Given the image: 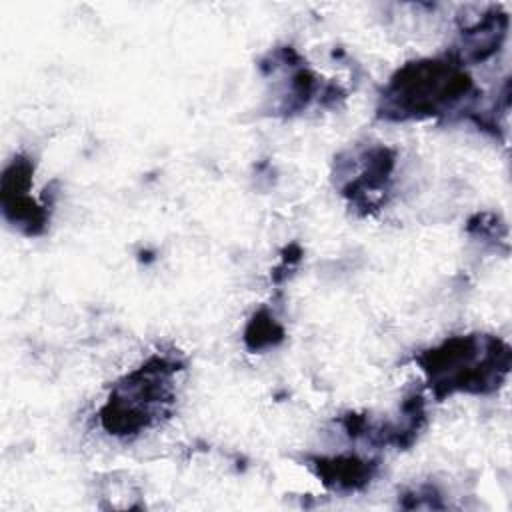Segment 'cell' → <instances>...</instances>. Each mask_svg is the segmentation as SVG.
<instances>
[{
	"label": "cell",
	"instance_id": "cell-3",
	"mask_svg": "<svg viewBox=\"0 0 512 512\" xmlns=\"http://www.w3.org/2000/svg\"><path fill=\"white\" fill-rule=\"evenodd\" d=\"M472 90V80L448 60H420L392 78L384 96V114L394 118L436 114Z\"/></svg>",
	"mask_w": 512,
	"mask_h": 512
},
{
	"label": "cell",
	"instance_id": "cell-2",
	"mask_svg": "<svg viewBox=\"0 0 512 512\" xmlns=\"http://www.w3.org/2000/svg\"><path fill=\"white\" fill-rule=\"evenodd\" d=\"M174 372H178V362L152 356L144 366L126 376L124 382H118L100 410L104 430L114 436H130L154 424L172 400L168 386Z\"/></svg>",
	"mask_w": 512,
	"mask_h": 512
},
{
	"label": "cell",
	"instance_id": "cell-5",
	"mask_svg": "<svg viewBox=\"0 0 512 512\" xmlns=\"http://www.w3.org/2000/svg\"><path fill=\"white\" fill-rule=\"evenodd\" d=\"M284 338V330L280 324H276V320L268 314V312H258L244 334V340L248 344L250 350H260L266 346H274Z\"/></svg>",
	"mask_w": 512,
	"mask_h": 512
},
{
	"label": "cell",
	"instance_id": "cell-4",
	"mask_svg": "<svg viewBox=\"0 0 512 512\" xmlns=\"http://www.w3.org/2000/svg\"><path fill=\"white\" fill-rule=\"evenodd\" d=\"M318 474L334 488H358L372 476V464L346 456L318 462Z\"/></svg>",
	"mask_w": 512,
	"mask_h": 512
},
{
	"label": "cell",
	"instance_id": "cell-1",
	"mask_svg": "<svg viewBox=\"0 0 512 512\" xmlns=\"http://www.w3.org/2000/svg\"><path fill=\"white\" fill-rule=\"evenodd\" d=\"M438 396L450 392H492L510 368V348L494 336H454L418 356Z\"/></svg>",
	"mask_w": 512,
	"mask_h": 512
}]
</instances>
